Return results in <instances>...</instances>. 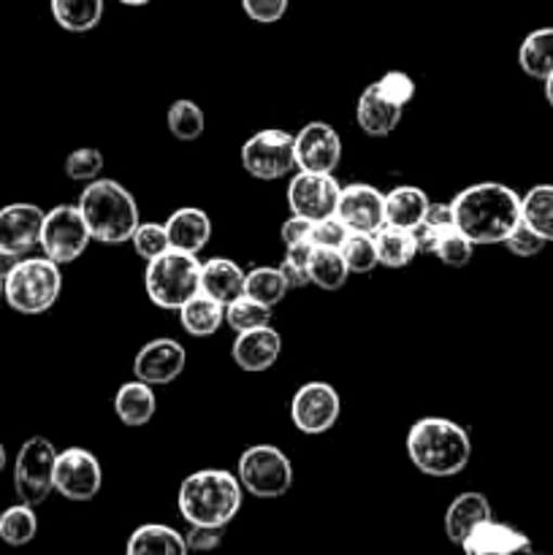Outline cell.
<instances>
[{
  "label": "cell",
  "instance_id": "6da1fadb",
  "mask_svg": "<svg viewBox=\"0 0 553 555\" xmlns=\"http://www.w3.org/2000/svg\"><path fill=\"white\" fill-rule=\"evenodd\" d=\"M455 228L470 242L504 244L520 222V195L502 182H477L461 190L453 201Z\"/></svg>",
  "mask_w": 553,
  "mask_h": 555
},
{
  "label": "cell",
  "instance_id": "7a4b0ae2",
  "mask_svg": "<svg viewBox=\"0 0 553 555\" xmlns=\"http://www.w3.org/2000/svg\"><path fill=\"white\" fill-rule=\"evenodd\" d=\"M407 455L421 475L455 477L472 459V439L448 417H421L407 431Z\"/></svg>",
  "mask_w": 553,
  "mask_h": 555
},
{
  "label": "cell",
  "instance_id": "3957f363",
  "mask_svg": "<svg viewBox=\"0 0 553 555\" xmlns=\"http://www.w3.org/2000/svg\"><path fill=\"white\" fill-rule=\"evenodd\" d=\"M242 482L231 472H193L179 486V515L188 526H222L226 529L242 509Z\"/></svg>",
  "mask_w": 553,
  "mask_h": 555
},
{
  "label": "cell",
  "instance_id": "277c9868",
  "mask_svg": "<svg viewBox=\"0 0 553 555\" xmlns=\"http://www.w3.org/2000/svg\"><path fill=\"white\" fill-rule=\"evenodd\" d=\"M76 206L90 228V236L101 244H112V247L130 242L141 222L133 193L114 179L98 177L87 182Z\"/></svg>",
  "mask_w": 553,
  "mask_h": 555
},
{
  "label": "cell",
  "instance_id": "5b68a950",
  "mask_svg": "<svg viewBox=\"0 0 553 555\" xmlns=\"http://www.w3.org/2000/svg\"><path fill=\"white\" fill-rule=\"evenodd\" d=\"M63 293L60 263L43 258H20L3 276V298L14 312L43 314L57 304Z\"/></svg>",
  "mask_w": 553,
  "mask_h": 555
},
{
  "label": "cell",
  "instance_id": "8992f818",
  "mask_svg": "<svg viewBox=\"0 0 553 555\" xmlns=\"http://www.w3.org/2000/svg\"><path fill=\"white\" fill-rule=\"evenodd\" d=\"M146 296L155 307L177 312L188 298L201 293V260L198 255L168 249L160 258L150 260L144 271Z\"/></svg>",
  "mask_w": 553,
  "mask_h": 555
},
{
  "label": "cell",
  "instance_id": "52a82bcc",
  "mask_svg": "<svg viewBox=\"0 0 553 555\" xmlns=\"http://www.w3.org/2000/svg\"><path fill=\"white\" fill-rule=\"evenodd\" d=\"M236 477L255 499H280L293 486V464L274 444H253L239 455Z\"/></svg>",
  "mask_w": 553,
  "mask_h": 555
},
{
  "label": "cell",
  "instance_id": "ba28073f",
  "mask_svg": "<svg viewBox=\"0 0 553 555\" xmlns=\"http://www.w3.org/2000/svg\"><path fill=\"white\" fill-rule=\"evenodd\" d=\"M242 166L260 182H274L296 171V135L287 130L266 128L242 144Z\"/></svg>",
  "mask_w": 553,
  "mask_h": 555
},
{
  "label": "cell",
  "instance_id": "9c48e42d",
  "mask_svg": "<svg viewBox=\"0 0 553 555\" xmlns=\"http://www.w3.org/2000/svg\"><path fill=\"white\" fill-rule=\"evenodd\" d=\"M54 461L57 450L49 439L30 437L16 453L14 464V491L20 502L38 507L54 491Z\"/></svg>",
  "mask_w": 553,
  "mask_h": 555
},
{
  "label": "cell",
  "instance_id": "30bf717a",
  "mask_svg": "<svg viewBox=\"0 0 553 555\" xmlns=\"http://www.w3.org/2000/svg\"><path fill=\"white\" fill-rule=\"evenodd\" d=\"M90 242V228H87L79 206L60 204L47 211L38 247L43 249V255H47L49 260H54V263L60 266L74 263V260H79L81 255L87 253Z\"/></svg>",
  "mask_w": 553,
  "mask_h": 555
},
{
  "label": "cell",
  "instance_id": "8fae6325",
  "mask_svg": "<svg viewBox=\"0 0 553 555\" xmlns=\"http://www.w3.org/2000/svg\"><path fill=\"white\" fill-rule=\"evenodd\" d=\"M342 415V399L334 385L329 383H304L293 393L291 421L301 434L318 437L331 431Z\"/></svg>",
  "mask_w": 553,
  "mask_h": 555
},
{
  "label": "cell",
  "instance_id": "7c38bea8",
  "mask_svg": "<svg viewBox=\"0 0 553 555\" xmlns=\"http://www.w3.org/2000/svg\"><path fill=\"white\" fill-rule=\"evenodd\" d=\"M103 486L101 461L85 448H68L54 461V491L68 502H90Z\"/></svg>",
  "mask_w": 553,
  "mask_h": 555
},
{
  "label": "cell",
  "instance_id": "4fadbf2b",
  "mask_svg": "<svg viewBox=\"0 0 553 555\" xmlns=\"http://www.w3.org/2000/svg\"><path fill=\"white\" fill-rule=\"evenodd\" d=\"M339 193L342 184L336 182L334 173H318L298 168V173L287 184V206H291L293 215H301L314 222L336 215Z\"/></svg>",
  "mask_w": 553,
  "mask_h": 555
},
{
  "label": "cell",
  "instance_id": "5bb4252c",
  "mask_svg": "<svg viewBox=\"0 0 553 555\" xmlns=\"http://www.w3.org/2000/svg\"><path fill=\"white\" fill-rule=\"evenodd\" d=\"M47 211L36 204H9L0 209V253L25 258L41 242Z\"/></svg>",
  "mask_w": 553,
  "mask_h": 555
},
{
  "label": "cell",
  "instance_id": "9a60e30c",
  "mask_svg": "<svg viewBox=\"0 0 553 555\" xmlns=\"http://www.w3.org/2000/svg\"><path fill=\"white\" fill-rule=\"evenodd\" d=\"M342 160V139L329 122H307L296 135V166L304 171L334 173Z\"/></svg>",
  "mask_w": 553,
  "mask_h": 555
},
{
  "label": "cell",
  "instance_id": "2e32d148",
  "mask_svg": "<svg viewBox=\"0 0 553 555\" xmlns=\"http://www.w3.org/2000/svg\"><path fill=\"white\" fill-rule=\"evenodd\" d=\"M188 352L177 339H152L136 352L133 377L146 385H168L184 372Z\"/></svg>",
  "mask_w": 553,
  "mask_h": 555
},
{
  "label": "cell",
  "instance_id": "e0dca14e",
  "mask_svg": "<svg viewBox=\"0 0 553 555\" xmlns=\"http://www.w3.org/2000/svg\"><path fill=\"white\" fill-rule=\"evenodd\" d=\"M336 217L347 225V231L374 233L385 225V195L372 184H345L336 204Z\"/></svg>",
  "mask_w": 553,
  "mask_h": 555
},
{
  "label": "cell",
  "instance_id": "ac0fdd59",
  "mask_svg": "<svg viewBox=\"0 0 553 555\" xmlns=\"http://www.w3.org/2000/svg\"><path fill=\"white\" fill-rule=\"evenodd\" d=\"M282 356V336L271 325L242 331L236 334L231 347V358L242 372H266L274 366Z\"/></svg>",
  "mask_w": 553,
  "mask_h": 555
},
{
  "label": "cell",
  "instance_id": "d6986e66",
  "mask_svg": "<svg viewBox=\"0 0 553 555\" xmlns=\"http://www.w3.org/2000/svg\"><path fill=\"white\" fill-rule=\"evenodd\" d=\"M461 551L466 555H513V553H529L531 542L524 531H518L515 526L499 524V520L488 518L483 520L477 529H472V534H466V540L461 542Z\"/></svg>",
  "mask_w": 553,
  "mask_h": 555
},
{
  "label": "cell",
  "instance_id": "ffe728a7",
  "mask_svg": "<svg viewBox=\"0 0 553 555\" xmlns=\"http://www.w3.org/2000/svg\"><path fill=\"white\" fill-rule=\"evenodd\" d=\"M401 117H404V106L390 101V98L380 90L377 81L369 85L366 90L361 92V98H358L356 122L366 135H374V139L390 135L396 128H399Z\"/></svg>",
  "mask_w": 553,
  "mask_h": 555
},
{
  "label": "cell",
  "instance_id": "44dd1931",
  "mask_svg": "<svg viewBox=\"0 0 553 555\" xmlns=\"http://www.w3.org/2000/svg\"><path fill=\"white\" fill-rule=\"evenodd\" d=\"M166 231L173 249L198 255L211 238V217L198 206H182L166 220Z\"/></svg>",
  "mask_w": 553,
  "mask_h": 555
},
{
  "label": "cell",
  "instance_id": "7402d4cb",
  "mask_svg": "<svg viewBox=\"0 0 553 555\" xmlns=\"http://www.w3.org/2000/svg\"><path fill=\"white\" fill-rule=\"evenodd\" d=\"M488 518H493L491 502L483 493L466 491L448 504V513H445V534H448V540L453 545H461L466 540V534H472V529H477Z\"/></svg>",
  "mask_w": 553,
  "mask_h": 555
},
{
  "label": "cell",
  "instance_id": "603a6c76",
  "mask_svg": "<svg viewBox=\"0 0 553 555\" xmlns=\"http://www.w3.org/2000/svg\"><path fill=\"white\" fill-rule=\"evenodd\" d=\"M244 276L247 271L231 258H211L201 263V293L220 304H231L244 293Z\"/></svg>",
  "mask_w": 553,
  "mask_h": 555
},
{
  "label": "cell",
  "instance_id": "cb8c5ba5",
  "mask_svg": "<svg viewBox=\"0 0 553 555\" xmlns=\"http://www.w3.org/2000/svg\"><path fill=\"white\" fill-rule=\"evenodd\" d=\"M177 312L184 334L198 336V339L217 334L220 325L226 323V304L215 301V298L206 296V293H195V296L188 298Z\"/></svg>",
  "mask_w": 553,
  "mask_h": 555
},
{
  "label": "cell",
  "instance_id": "d4e9b609",
  "mask_svg": "<svg viewBox=\"0 0 553 555\" xmlns=\"http://www.w3.org/2000/svg\"><path fill=\"white\" fill-rule=\"evenodd\" d=\"M157 399L152 385L133 379V383H125L123 388L114 396V412H117L119 423H125L128 428H141L155 417Z\"/></svg>",
  "mask_w": 553,
  "mask_h": 555
},
{
  "label": "cell",
  "instance_id": "484cf974",
  "mask_svg": "<svg viewBox=\"0 0 553 555\" xmlns=\"http://www.w3.org/2000/svg\"><path fill=\"white\" fill-rule=\"evenodd\" d=\"M428 204H432V201H428V195L423 193L421 188L399 184V188H394L385 195V222L412 231V228L423 222Z\"/></svg>",
  "mask_w": 553,
  "mask_h": 555
},
{
  "label": "cell",
  "instance_id": "4316f807",
  "mask_svg": "<svg viewBox=\"0 0 553 555\" xmlns=\"http://www.w3.org/2000/svg\"><path fill=\"white\" fill-rule=\"evenodd\" d=\"M128 555H184L188 542L177 529L163 524H144L130 534Z\"/></svg>",
  "mask_w": 553,
  "mask_h": 555
},
{
  "label": "cell",
  "instance_id": "83f0119b",
  "mask_svg": "<svg viewBox=\"0 0 553 555\" xmlns=\"http://www.w3.org/2000/svg\"><path fill=\"white\" fill-rule=\"evenodd\" d=\"M372 236L374 247H377V260L385 269H404V266H410L415 260L417 244L412 231H407V228H396L385 222Z\"/></svg>",
  "mask_w": 553,
  "mask_h": 555
},
{
  "label": "cell",
  "instance_id": "f1b7e54d",
  "mask_svg": "<svg viewBox=\"0 0 553 555\" xmlns=\"http://www.w3.org/2000/svg\"><path fill=\"white\" fill-rule=\"evenodd\" d=\"M49 9L63 30L85 36L101 25L106 3L103 0H49Z\"/></svg>",
  "mask_w": 553,
  "mask_h": 555
},
{
  "label": "cell",
  "instance_id": "f546056e",
  "mask_svg": "<svg viewBox=\"0 0 553 555\" xmlns=\"http://www.w3.org/2000/svg\"><path fill=\"white\" fill-rule=\"evenodd\" d=\"M518 65L529 79L545 81L553 74V27L531 30L520 41Z\"/></svg>",
  "mask_w": 553,
  "mask_h": 555
},
{
  "label": "cell",
  "instance_id": "4dcf8cb0",
  "mask_svg": "<svg viewBox=\"0 0 553 555\" xmlns=\"http://www.w3.org/2000/svg\"><path fill=\"white\" fill-rule=\"evenodd\" d=\"M309 285H318L320 291H339L345 287L350 269L336 247H314L309 255Z\"/></svg>",
  "mask_w": 553,
  "mask_h": 555
},
{
  "label": "cell",
  "instance_id": "1f68e13d",
  "mask_svg": "<svg viewBox=\"0 0 553 555\" xmlns=\"http://www.w3.org/2000/svg\"><path fill=\"white\" fill-rule=\"evenodd\" d=\"M520 220L548 244L553 242V184H535L520 195Z\"/></svg>",
  "mask_w": 553,
  "mask_h": 555
},
{
  "label": "cell",
  "instance_id": "d6a6232c",
  "mask_svg": "<svg viewBox=\"0 0 553 555\" xmlns=\"http://www.w3.org/2000/svg\"><path fill=\"white\" fill-rule=\"evenodd\" d=\"M287 291L291 287H287L280 266H255L244 276V296L255 298V301L266 304V307H276V304L285 301Z\"/></svg>",
  "mask_w": 553,
  "mask_h": 555
},
{
  "label": "cell",
  "instance_id": "836d02e7",
  "mask_svg": "<svg viewBox=\"0 0 553 555\" xmlns=\"http://www.w3.org/2000/svg\"><path fill=\"white\" fill-rule=\"evenodd\" d=\"M36 507L20 502L14 507H5L0 513V540L11 547H22L27 542L36 540L38 534V518L33 513Z\"/></svg>",
  "mask_w": 553,
  "mask_h": 555
},
{
  "label": "cell",
  "instance_id": "e575fe53",
  "mask_svg": "<svg viewBox=\"0 0 553 555\" xmlns=\"http://www.w3.org/2000/svg\"><path fill=\"white\" fill-rule=\"evenodd\" d=\"M166 122H168V133L179 141L201 139V133H204L206 128L204 108H201L195 101H190V98H179V101H173L171 106H168Z\"/></svg>",
  "mask_w": 553,
  "mask_h": 555
},
{
  "label": "cell",
  "instance_id": "d590c367",
  "mask_svg": "<svg viewBox=\"0 0 553 555\" xmlns=\"http://www.w3.org/2000/svg\"><path fill=\"white\" fill-rule=\"evenodd\" d=\"M339 253L342 258H345L350 274H369V271H374L380 266L377 247H374L372 233L350 231L345 242H342Z\"/></svg>",
  "mask_w": 553,
  "mask_h": 555
},
{
  "label": "cell",
  "instance_id": "8d00e7d4",
  "mask_svg": "<svg viewBox=\"0 0 553 555\" xmlns=\"http://www.w3.org/2000/svg\"><path fill=\"white\" fill-rule=\"evenodd\" d=\"M226 323L231 325L236 334L260 328V325H271V307H266V304L255 301V298L244 296L242 293V296L233 298L231 304H226Z\"/></svg>",
  "mask_w": 553,
  "mask_h": 555
},
{
  "label": "cell",
  "instance_id": "74e56055",
  "mask_svg": "<svg viewBox=\"0 0 553 555\" xmlns=\"http://www.w3.org/2000/svg\"><path fill=\"white\" fill-rule=\"evenodd\" d=\"M130 244H133L136 255H139L141 260H146V263L160 258L163 253L171 249L166 222H139V228H136L133 236H130Z\"/></svg>",
  "mask_w": 553,
  "mask_h": 555
},
{
  "label": "cell",
  "instance_id": "f35d334b",
  "mask_svg": "<svg viewBox=\"0 0 553 555\" xmlns=\"http://www.w3.org/2000/svg\"><path fill=\"white\" fill-rule=\"evenodd\" d=\"M432 255H437V258L442 260L445 266H450V269H464L472 260V255H475V242H470L459 228H450V231H445L442 236L437 238Z\"/></svg>",
  "mask_w": 553,
  "mask_h": 555
},
{
  "label": "cell",
  "instance_id": "ab89813d",
  "mask_svg": "<svg viewBox=\"0 0 553 555\" xmlns=\"http://www.w3.org/2000/svg\"><path fill=\"white\" fill-rule=\"evenodd\" d=\"M103 171V152L95 146H79L65 157V173L74 182H92Z\"/></svg>",
  "mask_w": 553,
  "mask_h": 555
},
{
  "label": "cell",
  "instance_id": "60d3db41",
  "mask_svg": "<svg viewBox=\"0 0 553 555\" xmlns=\"http://www.w3.org/2000/svg\"><path fill=\"white\" fill-rule=\"evenodd\" d=\"M504 247H507V253L515 255V258H535V255H540L542 249L548 247V242L520 220L518 225H515V231L504 238Z\"/></svg>",
  "mask_w": 553,
  "mask_h": 555
},
{
  "label": "cell",
  "instance_id": "b9f144b4",
  "mask_svg": "<svg viewBox=\"0 0 553 555\" xmlns=\"http://www.w3.org/2000/svg\"><path fill=\"white\" fill-rule=\"evenodd\" d=\"M347 225L336 215L323 217V220L312 222V244L314 247H342V242L347 238Z\"/></svg>",
  "mask_w": 553,
  "mask_h": 555
},
{
  "label": "cell",
  "instance_id": "7bdbcfd3",
  "mask_svg": "<svg viewBox=\"0 0 553 555\" xmlns=\"http://www.w3.org/2000/svg\"><path fill=\"white\" fill-rule=\"evenodd\" d=\"M291 0H242L244 14L258 25H274L287 14Z\"/></svg>",
  "mask_w": 553,
  "mask_h": 555
},
{
  "label": "cell",
  "instance_id": "ee69618b",
  "mask_svg": "<svg viewBox=\"0 0 553 555\" xmlns=\"http://www.w3.org/2000/svg\"><path fill=\"white\" fill-rule=\"evenodd\" d=\"M377 87L390 98V101L401 103V106H407V103L412 101V95H415V81H412V76L404 74V70H388L383 79H377Z\"/></svg>",
  "mask_w": 553,
  "mask_h": 555
},
{
  "label": "cell",
  "instance_id": "f6af8a7d",
  "mask_svg": "<svg viewBox=\"0 0 553 555\" xmlns=\"http://www.w3.org/2000/svg\"><path fill=\"white\" fill-rule=\"evenodd\" d=\"M282 244L298 247V244H312V220L301 215H291L282 222Z\"/></svg>",
  "mask_w": 553,
  "mask_h": 555
},
{
  "label": "cell",
  "instance_id": "bcb514c9",
  "mask_svg": "<svg viewBox=\"0 0 553 555\" xmlns=\"http://www.w3.org/2000/svg\"><path fill=\"white\" fill-rule=\"evenodd\" d=\"M226 537L222 526H190V534L184 537L188 542V551H211L217 547Z\"/></svg>",
  "mask_w": 553,
  "mask_h": 555
},
{
  "label": "cell",
  "instance_id": "7dc6e473",
  "mask_svg": "<svg viewBox=\"0 0 553 555\" xmlns=\"http://www.w3.org/2000/svg\"><path fill=\"white\" fill-rule=\"evenodd\" d=\"M423 222H426V225H432V228H437V231H450V228H455L453 206H450V204H428Z\"/></svg>",
  "mask_w": 553,
  "mask_h": 555
},
{
  "label": "cell",
  "instance_id": "c3c4849f",
  "mask_svg": "<svg viewBox=\"0 0 553 555\" xmlns=\"http://www.w3.org/2000/svg\"><path fill=\"white\" fill-rule=\"evenodd\" d=\"M280 271H282V276H285V282H287V287H291V291L309 285V269H307V266L298 263V260H293V258H287V255H285V260L280 263Z\"/></svg>",
  "mask_w": 553,
  "mask_h": 555
},
{
  "label": "cell",
  "instance_id": "681fc988",
  "mask_svg": "<svg viewBox=\"0 0 553 555\" xmlns=\"http://www.w3.org/2000/svg\"><path fill=\"white\" fill-rule=\"evenodd\" d=\"M542 85H545V101H548V106L553 108V74L548 76V79L542 81Z\"/></svg>",
  "mask_w": 553,
  "mask_h": 555
},
{
  "label": "cell",
  "instance_id": "f907efd6",
  "mask_svg": "<svg viewBox=\"0 0 553 555\" xmlns=\"http://www.w3.org/2000/svg\"><path fill=\"white\" fill-rule=\"evenodd\" d=\"M5 464H9V455H5V448H3V442H0V475H3Z\"/></svg>",
  "mask_w": 553,
  "mask_h": 555
},
{
  "label": "cell",
  "instance_id": "816d5d0a",
  "mask_svg": "<svg viewBox=\"0 0 553 555\" xmlns=\"http://www.w3.org/2000/svg\"><path fill=\"white\" fill-rule=\"evenodd\" d=\"M119 3H123V5H133V9H139V5L152 3V0H119Z\"/></svg>",
  "mask_w": 553,
  "mask_h": 555
},
{
  "label": "cell",
  "instance_id": "f5cc1de1",
  "mask_svg": "<svg viewBox=\"0 0 553 555\" xmlns=\"http://www.w3.org/2000/svg\"><path fill=\"white\" fill-rule=\"evenodd\" d=\"M0 298H3V271H0Z\"/></svg>",
  "mask_w": 553,
  "mask_h": 555
}]
</instances>
